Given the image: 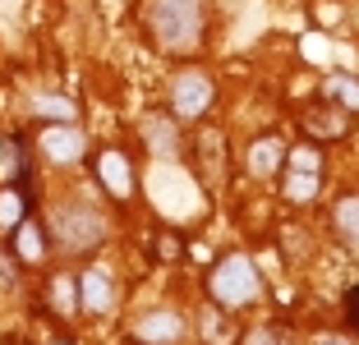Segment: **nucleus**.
Here are the masks:
<instances>
[{
  "label": "nucleus",
  "instance_id": "obj_17",
  "mask_svg": "<svg viewBox=\"0 0 359 345\" xmlns=\"http://www.w3.org/2000/svg\"><path fill=\"white\" fill-rule=\"evenodd\" d=\"M332 226H337V235L350 244V249H359V198H355V194H346V198L337 203Z\"/></svg>",
  "mask_w": 359,
  "mask_h": 345
},
{
  "label": "nucleus",
  "instance_id": "obj_3",
  "mask_svg": "<svg viewBox=\"0 0 359 345\" xmlns=\"http://www.w3.org/2000/svg\"><path fill=\"white\" fill-rule=\"evenodd\" d=\"M51 240L60 244L65 253H93L97 244L106 240V221L97 217L93 208H65L60 217H55V226H51Z\"/></svg>",
  "mask_w": 359,
  "mask_h": 345
},
{
  "label": "nucleus",
  "instance_id": "obj_21",
  "mask_svg": "<svg viewBox=\"0 0 359 345\" xmlns=\"http://www.w3.org/2000/svg\"><path fill=\"white\" fill-rule=\"evenodd\" d=\"M285 166L290 170H323V152H318V143L285 147Z\"/></svg>",
  "mask_w": 359,
  "mask_h": 345
},
{
  "label": "nucleus",
  "instance_id": "obj_26",
  "mask_svg": "<svg viewBox=\"0 0 359 345\" xmlns=\"http://www.w3.org/2000/svg\"><path fill=\"white\" fill-rule=\"evenodd\" d=\"M318 345H350V336H323Z\"/></svg>",
  "mask_w": 359,
  "mask_h": 345
},
{
  "label": "nucleus",
  "instance_id": "obj_23",
  "mask_svg": "<svg viewBox=\"0 0 359 345\" xmlns=\"http://www.w3.org/2000/svg\"><path fill=\"white\" fill-rule=\"evenodd\" d=\"M180 253H184V244H180L175 230H161L157 240H152V258H157V262H175Z\"/></svg>",
  "mask_w": 359,
  "mask_h": 345
},
{
  "label": "nucleus",
  "instance_id": "obj_15",
  "mask_svg": "<svg viewBox=\"0 0 359 345\" xmlns=\"http://www.w3.org/2000/svg\"><path fill=\"white\" fill-rule=\"evenodd\" d=\"M32 111H37V120H46V125H74L79 106L69 102V97H55V93H42L37 102H32Z\"/></svg>",
  "mask_w": 359,
  "mask_h": 345
},
{
  "label": "nucleus",
  "instance_id": "obj_8",
  "mask_svg": "<svg viewBox=\"0 0 359 345\" xmlns=\"http://www.w3.org/2000/svg\"><path fill=\"white\" fill-rule=\"evenodd\" d=\"M93 170H97V184L111 194L116 203H125V198H134V166H129V157L125 152H116V147H106L102 157L93 161Z\"/></svg>",
  "mask_w": 359,
  "mask_h": 345
},
{
  "label": "nucleus",
  "instance_id": "obj_25",
  "mask_svg": "<svg viewBox=\"0 0 359 345\" xmlns=\"http://www.w3.org/2000/svg\"><path fill=\"white\" fill-rule=\"evenodd\" d=\"M14 262H19V258H14V249H10V253L0 249V276H5V281H10V276H14Z\"/></svg>",
  "mask_w": 359,
  "mask_h": 345
},
{
  "label": "nucleus",
  "instance_id": "obj_11",
  "mask_svg": "<svg viewBox=\"0 0 359 345\" xmlns=\"http://www.w3.org/2000/svg\"><path fill=\"white\" fill-rule=\"evenodd\" d=\"M10 249H14V258H19V262H42L46 249H51V235H46L42 221L23 217L19 226L10 230Z\"/></svg>",
  "mask_w": 359,
  "mask_h": 345
},
{
  "label": "nucleus",
  "instance_id": "obj_12",
  "mask_svg": "<svg viewBox=\"0 0 359 345\" xmlns=\"http://www.w3.org/2000/svg\"><path fill=\"white\" fill-rule=\"evenodd\" d=\"M244 166H249V175L254 180H272L276 170L285 166V143L276 134H263L249 143V157H244Z\"/></svg>",
  "mask_w": 359,
  "mask_h": 345
},
{
  "label": "nucleus",
  "instance_id": "obj_4",
  "mask_svg": "<svg viewBox=\"0 0 359 345\" xmlns=\"http://www.w3.org/2000/svg\"><path fill=\"white\" fill-rule=\"evenodd\" d=\"M217 102V83H212L203 69H180L170 79V111L180 120H203Z\"/></svg>",
  "mask_w": 359,
  "mask_h": 345
},
{
  "label": "nucleus",
  "instance_id": "obj_19",
  "mask_svg": "<svg viewBox=\"0 0 359 345\" xmlns=\"http://www.w3.org/2000/svg\"><path fill=\"white\" fill-rule=\"evenodd\" d=\"M327 102H337V106H346L350 115L359 111V79H350V74H332L327 79Z\"/></svg>",
  "mask_w": 359,
  "mask_h": 345
},
{
  "label": "nucleus",
  "instance_id": "obj_22",
  "mask_svg": "<svg viewBox=\"0 0 359 345\" xmlns=\"http://www.w3.org/2000/svg\"><path fill=\"white\" fill-rule=\"evenodd\" d=\"M240 345H295V336L285 332V327H276V323H263V327H254V332H244Z\"/></svg>",
  "mask_w": 359,
  "mask_h": 345
},
{
  "label": "nucleus",
  "instance_id": "obj_20",
  "mask_svg": "<svg viewBox=\"0 0 359 345\" xmlns=\"http://www.w3.org/2000/svg\"><path fill=\"white\" fill-rule=\"evenodd\" d=\"M28 152H23V138H5V180H10V184H28Z\"/></svg>",
  "mask_w": 359,
  "mask_h": 345
},
{
  "label": "nucleus",
  "instance_id": "obj_16",
  "mask_svg": "<svg viewBox=\"0 0 359 345\" xmlns=\"http://www.w3.org/2000/svg\"><path fill=\"white\" fill-rule=\"evenodd\" d=\"M28 217V189L23 184H5L0 189V230H14Z\"/></svg>",
  "mask_w": 359,
  "mask_h": 345
},
{
  "label": "nucleus",
  "instance_id": "obj_13",
  "mask_svg": "<svg viewBox=\"0 0 359 345\" xmlns=\"http://www.w3.org/2000/svg\"><path fill=\"white\" fill-rule=\"evenodd\" d=\"M318 189H323V170H290L281 166V198L295 203V208H309L318 198Z\"/></svg>",
  "mask_w": 359,
  "mask_h": 345
},
{
  "label": "nucleus",
  "instance_id": "obj_24",
  "mask_svg": "<svg viewBox=\"0 0 359 345\" xmlns=\"http://www.w3.org/2000/svg\"><path fill=\"white\" fill-rule=\"evenodd\" d=\"M346 318H350V327L359 332V285H355V290L346 295Z\"/></svg>",
  "mask_w": 359,
  "mask_h": 345
},
{
  "label": "nucleus",
  "instance_id": "obj_5",
  "mask_svg": "<svg viewBox=\"0 0 359 345\" xmlns=\"http://www.w3.org/2000/svg\"><path fill=\"white\" fill-rule=\"evenodd\" d=\"M194 170L208 189H222L226 184V134L222 129L203 125L198 138H194Z\"/></svg>",
  "mask_w": 359,
  "mask_h": 345
},
{
  "label": "nucleus",
  "instance_id": "obj_1",
  "mask_svg": "<svg viewBox=\"0 0 359 345\" xmlns=\"http://www.w3.org/2000/svg\"><path fill=\"white\" fill-rule=\"evenodd\" d=\"M143 23L166 55H189L203 42V0H148Z\"/></svg>",
  "mask_w": 359,
  "mask_h": 345
},
{
  "label": "nucleus",
  "instance_id": "obj_2",
  "mask_svg": "<svg viewBox=\"0 0 359 345\" xmlns=\"http://www.w3.org/2000/svg\"><path fill=\"white\" fill-rule=\"evenodd\" d=\"M208 295L222 304V309L254 304L258 295H263V276H258L254 258H244V253H226V258L208 272Z\"/></svg>",
  "mask_w": 359,
  "mask_h": 345
},
{
  "label": "nucleus",
  "instance_id": "obj_7",
  "mask_svg": "<svg viewBox=\"0 0 359 345\" xmlns=\"http://www.w3.org/2000/svg\"><path fill=\"white\" fill-rule=\"evenodd\" d=\"M304 134H309V143H337V138L350 134V111L323 97L318 106L304 111Z\"/></svg>",
  "mask_w": 359,
  "mask_h": 345
},
{
  "label": "nucleus",
  "instance_id": "obj_6",
  "mask_svg": "<svg viewBox=\"0 0 359 345\" xmlns=\"http://www.w3.org/2000/svg\"><path fill=\"white\" fill-rule=\"evenodd\" d=\"M37 147H42V157L55 161V166H74V161H83L88 138H83L79 125H46L42 134H37Z\"/></svg>",
  "mask_w": 359,
  "mask_h": 345
},
{
  "label": "nucleus",
  "instance_id": "obj_10",
  "mask_svg": "<svg viewBox=\"0 0 359 345\" xmlns=\"http://www.w3.org/2000/svg\"><path fill=\"white\" fill-rule=\"evenodd\" d=\"M180 336H184V318L170 313V309H152V313L138 318V327H134L138 345H175Z\"/></svg>",
  "mask_w": 359,
  "mask_h": 345
},
{
  "label": "nucleus",
  "instance_id": "obj_14",
  "mask_svg": "<svg viewBox=\"0 0 359 345\" xmlns=\"http://www.w3.org/2000/svg\"><path fill=\"white\" fill-rule=\"evenodd\" d=\"M143 138H148V147L157 157H175L180 152V129H175L170 115H148L143 120Z\"/></svg>",
  "mask_w": 359,
  "mask_h": 345
},
{
  "label": "nucleus",
  "instance_id": "obj_18",
  "mask_svg": "<svg viewBox=\"0 0 359 345\" xmlns=\"http://www.w3.org/2000/svg\"><path fill=\"white\" fill-rule=\"evenodd\" d=\"M46 299H51L55 313H79V276H51V285H46Z\"/></svg>",
  "mask_w": 359,
  "mask_h": 345
},
{
  "label": "nucleus",
  "instance_id": "obj_9",
  "mask_svg": "<svg viewBox=\"0 0 359 345\" xmlns=\"http://www.w3.org/2000/svg\"><path fill=\"white\" fill-rule=\"evenodd\" d=\"M79 309H83V313H111V309H116V281H111L106 267L79 272Z\"/></svg>",
  "mask_w": 359,
  "mask_h": 345
}]
</instances>
